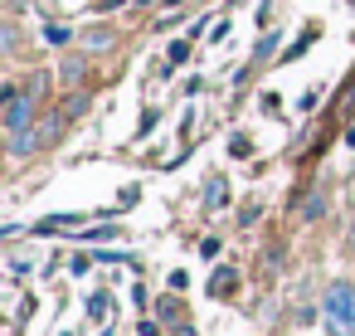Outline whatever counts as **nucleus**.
Listing matches in <instances>:
<instances>
[{
  "mask_svg": "<svg viewBox=\"0 0 355 336\" xmlns=\"http://www.w3.org/2000/svg\"><path fill=\"white\" fill-rule=\"evenodd\" d=\"M321 312H326V321H331L336 336H355V287L350 283H331Z\"/></svg>",
  "mask_w": 355,
  "mask_h": 336,
  "instance_id": "obj_1",
  "label": "nucleus"
},
{
  "mask_svg": "<svg viewBox=\"0 0 355 336\" xmlns=\"http://www.w3.org/2000/svg\"><path fill=\"white\" fill-rule=\"evenodd\" d=\"M6 132H30L35 127V93H20V88H6V112H0Z\"/></svg>",
  "mask_w": 355,
  "mask_h": 336,
  "instance_id": "obj_2",
  "label": "nucleus"
},
{
  "mask_svg": "<svg viewBox=\"0 0 355 336\" xmlns=\"http://www.w3.org/2000/svg\"><path fill=\"white\" fill-rule=\"evenodd\" d=\"M35 146H44L40 127H30V132H15V137H10V156H30Z\"/></svg>",
  "mask_w": 355,
  "mask_h": 336,
  "instance_id": "obj_3",
  "label": "nucleus"
},
{
  "mask_svg": "<svg viewBox=\"0 0 355 336\" xmlns=\"http://www.w3.org/2000/svg\"><path fill=\"white\" fill-rule=\"evenodd\" d=\"M205 205H209V210H224V205H229V185H224V176H209V180H205Z\"/></svg>",
  "mask_w": 355,
  "mask_h": 336,
  "instance_id": "obj_4",
  "label": "nucleus"
},
{
  "mask_svg": "<svg viewBox=\"0 0 355 336\" xmlns=\"http://www.w3.org/2000/svg\"><path fill=\"white\" fill-rule=\"evenodd\" d=\"M112 44H117V35H112V30H103V25L83 35V49H93V54H103V49H112Z\"/></svg>",
  "mask_w": 355,
  "mask_h": 336,
  "instance_id": "obj_5",
  "label": "nucleus"
},
{
  "mask_svg": "<svg viewBox=\"0 0 355 336\" xmlns=\"http://www.w3.org/2000/svg\"><path fill=\"white\" fill-rule=\"evenodd\" d=\"M229 287H239V278H234L229 268H219V273H214V283H209V292H214V297H229Z\"/></svg>",
  "mask_w": 355,
  "mask_h": 336,
  "instance_id": "obj_6",
  "label": "nucleus"
},
{
  "mask_svg": "<svg viewBox=\"0 0 355 336\" xmlns=\"http://www.w3.org/2000/svg\"><path fill=\"white\" fill-rule=\"evenodd\" d=\"M15 44H20V30H15V20H6V25H0V49L15 54Z\"/></svg>",
  "mask_w": 355,
  "mask_h": 336,
  "instance_id": "obj_7",
  "label": "nucleus"
},
{
  "mask_svg": "<svg viewBox=\"0 0 355 336\" xmlns=\"http://www.w3.org/2000/svg\"><path fill=\"white\" fill-rule=\"evenodd\" d=\"M272 49H277V35H263L258 49H253V59H272Z\"/></svg>",
  "mask_w": 355,
  "mask_h": 336,
  "instance_id": "obj_8",
  "label": "nucleus"
},
{
  "mask_svg": "<svg viewBox=\"0 0 355 336\" xmlns=\"http://www.w3.org/2000/svg\"><path fill=\"white\" fill-rule=\"evenodd\" d=\"M166 59H171V64H185V59H190V40H175V44H171V54H166Z\"/></svg>",
  "mask_w": 355,
  "mask_h": 336,
  "instance_id": "obj_9",
  "label": "nucleus"
},
{
  "mask_svg": "<svg viewBox=\"0 0 355 336\" xmlns=\"http://www.w3.org/2000/svg\"><path fill=\"white\" fill-rule=\"evenodd\" d=\"M83 78V59H64V83H78Z\"/></svg>",
  "mask_w": 355,
  "mask_h": 336,
  "instance_id": "obj_10",
  "label": "nucleus"
},
{
  "mask_svg": "<svg viewBox=\"0 0 355 336\" xmlns=\"http://www.w3.org/2000/svg\"><path fill=\"white\" fill-rule=\"evenodd\" d=\"M302 215H306V219H321V215H326V200H321V195H311V200L302 205Z\"/></svg>",
  "mask_w": 355,
  "mask_h": 336,
  "instance_id": "obj_11",
  "label": "nucleus"
},
{
  "mask_svg": "<svg viewBox=\"0 0 355 336\" xmlns=\"http://www.w3.org/2000/svg\"><path fill=\"white\" fill-rule=\"evenodd\" d=\"M44 40H49V44H69V30H64V25H49Z\"/></svg>",
  "mask_w": 355,
  "mask_h": 336,
  "instance_id": "obj_12",
  "label": "nucleus"
},
{
  "mask_svg": "<svg viewBox=\"0 0 355 336\" xmlns=\"http://www.w3.org/2000/svg\"><path fill=\"white\" fill-rule=\"evenodd\" d=\"M229 151H234V156H248V151H253V142H248V137H234V142H229Z\"/></svg>",
  "mask_w": 355,
  "mask_h": 336,
  "instance_id": "obj_13",
  "label": "nucleus"
},
{
  "mask_svg": "<svg viewBox=\"0 0 355 336\" xmlns=\"http://www.w3.org/2000/svg\"><path fill=\"white\" fill-rule=\"evenodd\" d=\"M10 273H15V278H25V273H30V258H25V253H15V258H10Z\"/></svg>",
  "mask_w": 355,
  "mask_h": 336,
  "instance_id": "obj_14",
  "label": "nucleus"
},
{
  "mask_svg": "<svg viewBox=\"0 0 355 336\" xmlns=\"http://www.w3.org/2000/svg\"><path fill=\"white\" fill-rule=\"evenodd\" d=\"M316 103H321V88H306V93H302V108H306V112H311V108H316Z\"/></svg>",
  "mask_w": 355,
  "mask_h": 336,
  "instance_id": "obj_15",
  "label": "nucleus"
},
{
  "mask_svg": "<svg viewBox=\"0 0 355 336\" xmlns=\"http://www.w3.org/2000/svg\"><path fill=\"white\" fill-rule=\"evenodd\" d=\"M25 6H30V0H10V10H25Z\"/></svg>",
  "mask_w": 355,
  "mask_h": 336,
  "instance_id": "obj_16",
  "label": "nucleus"
},
{
  "mask_svg": "<svg viewBox=\"0 0 355 336\" xmlns=\"http://www.w3.org/2000/svg\"><path fill=\"white\" fill-rule=\"evenodd\" d=\"M345 244H350V249H355V224H350V234H345Z\"/></svg>",
  "mask_w": 355,
  "mask_h": 336,
  "instance_id": "obj_17",
  "label": "nucleus"
},
{
  "mask_svg": "<svg viewBox=\"0 0 355 336\" xmlns=\"http://www.w3.org/2000/svg\"><path fill=\"white\" fill-rule=\"evenodd\" d=\"M166 6H180V0H166Z\"/></svg>",
  "mask_w": 355,
  "mask_h": 336,
  "instance_id": "obj_18",
  "label": "nucleus"
},
{
  "mask_svg": "<svg viewBox=\"0 0 355 336\" xmlns=\"http://www.w3.org/2000/svg\"><path fill=\"white\" fill-rule=\"evenodd\" d=\"M141 6H151V0H141Z\"/></svg>",
  "mask_w": 355,
  "mask_h": 336,
  "instance_id": "obj_19",
  "label": "nucleus"
}]
</instances>
